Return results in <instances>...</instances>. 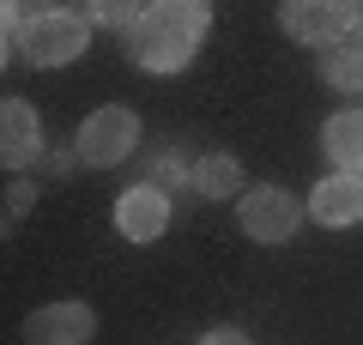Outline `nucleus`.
<instances>
[{"label":"nucleus","mask_w":363,"mask_h":345,"mask_svg":"<svg viewBox=\"0 0 363 345\" xmlns=\"http://www.w3.org/2000/svg\"><path fill=\"white\" fill-rule=\"evenodd\" d=\"M321 152L339 176H363V109H339L321 128Z\"/></svg>","instance_id":"10"},{"label":"nucleus","mask_w":363,"mask_h":345,"mask_svg":"<svg viewBox=\"0 0 363 345\" xmlns=\"http://www.w3.org/2000/svg\"><path fill=\"white\" fill-rule=\"evenodd\" d=\"M309 218L315 224H327V230H351V224H363V176H327V182H315V194H309Z\"/></svg>","instance_id":"9"},{"label":"nucleus","mask_w":363,"mask_h":345,"mask_svg":"<svg viewBox=\"0 0 363 345\" xmlns=\"http://www.w3.org/2000/svg\"><path fill=\"white\" fill-rule=\"evenodd\" d=\"M188 188L206 194V200H230V194L242 188V164H236V152H206V158H194Z\"/></svg>","instance_id":"11"},{"label":"nucleus","mask_w":363,"mask_h":345,"mask_svg":"<svg viewBox=\"0 0 363 345\" xmlns=\"http://www.w3.org/2000/svg\"><path fill=\"white\" fill-rule=\"evenodd\" d=\"M164 224H169V194L157 188V182H133V188L116 200V230L128 236V243H157Z\"/></svg>","instance_id":"8"},{"label":"nucleus","mask_w":363,"mask_h":345,"mask_svg":"<svg viewBox=\"0 0 363 345\" xmlns=\"http://www.w3.org/2000/svg\"><path fill=\"white\" fill-rule=\"evenodd\" d=\"M279 25L297 43H309V49L327 55V49H339L351 37V6L345 0H285L279 6Z\"/></svg>","instance_id":"5"},{"label":"nucleus","mask_w":363,"mask_h":345,"mask_svg":"<svg viewBox=\"0 0 363 345\" xmlns=\"http://www.w3.org/2000/svg\"><path fill=\"white\" fill-rule=\"evenodd\" d=\"M206 31H212V6H200V0H157V6L140 13V25L121 43H128L133 67H145V73H182L200 55Z\"/></svg>","instance_id":"1"},{"label":"nucleus","mask_w":363,"mask_h":345,"mask_svg":"<svg viewBox=\"0 0 363 345\" xmlns=\"http://www.w3.org/2000/svg\"><path fill=\"white\" fill-rule=\"evenodd\" d=\"M321 79H327V85H333V91H363V49H357V43H339V49H327L321 55Z\"/></svg>","instance_id":"12"},{"label":"nucleus","mask_w":363,"mask_h":345,"mask_svg":"<svg viewBox=\"0 0 363 345\" xmlns=\"http://www.w3.org/2000/svg\"><path fill=\"white\" fill-rule=\"evenodd\" d=\"M0 164H6V176L43 164V121H37V109L25 97L0 103Z\"/></svg>","instance_id":"7"},{"label":"nucleus","mask_w":363,"mask_h":345,"mask_svg":"<svg viewBox=\"0 0 363 345\" xmlns=\"http://www.w3.org/2000/svg\"><path fill=\"white\" fill-rule=\"evenodd\" d=\"M30 200H37V182H13V188H6V224H13V218H25Z\"/></svg>","instance_id":"14"},{"label":"nucleus","mask_w":363,"mask_h":345,"mask_svg":"<svg viewBox=\"0 0 363 345\" xmlns=\"http://www.w3.org/2000/svg\"><path fill=\"white\" fill-rule=\"evenodd\" d=\"M351 43L363 49V6H351Z\"/></svg>","instance_id":"17"},{"label":"nucleus","mask_w":363,"mask_h":345,"mask_svg":"<svg viewBox=\"0 0 363 345\" xmlns=\"http://www.w3.org/2000/svg\"><path fill=\"white\" fill-rule=\"evenodd\" d=\"M73 152H79V164H91V170L128 164V158L140 152V115H133L128 103H104V109H91L85 121H79Z\"/></svg>","instance_id":"3"},{"label":"nucleus","mask_w":363,"mask_h":345,"mask_svg":"<svg viewBox=\"0 0 363 345\" xmlns=\"http://www.w3.org/2000/svg\"><path fill=\"white\" fill-rule=\"evenodd\" d=\"M97 333V309L67 297V303H43L25 315V345H85Z\"/></svg>","instance_id":"6"},{"label":"nucleus","mask_w":363,"mask_h":345,"mask_svg":"<svg viewBox=\"0 0 363 345\" xmlns=\"http://www.w3.org/2000/svg\"><path fill=\"white\" fill-rule=\"evenodd\" d=\"M13 37L30 67H67L85 55L91 18L79 6H6V43Z\"/></svg>","instance_id":"2"},{"label":"nucleus","mask_w":363,"mask_h":345,"mask_svg":"<svg viewBox=\"0 0 363 345\" xmlns=\"http://www.w3.org/2000/svg\"><path fill=\"white\" fill-rule=\"evenodd\" d=\"M200 345H255V339H248V333H236V327H212Z\"/></svg>","instance_id":"15"},{"label":"nucleus","mask_w":363,"mask_h":345,"mask_svg":"<svg viewBox=\"0 0 363 345\" xmlns=\"http://www.w3.org/2000/svg\"><path fill=\"white\" fill-rule=\"evenodd\" d=\"M236 218H242V230L255 236V243H291V236L303 230V200L291 188L260 182V188H248L242 200H236Z\"/></svg>","instance_id":"4"},{"label":"nucleus","mask_w":363,"mask_h":345,"mask_svg":"<svg viewBox=\"0 0 363 345\" xmlns=\"http://www.w3.org/2000/svg\"><path fill=\"white\" fill-rule=\"evenodd\" d=\"M73 158H79V152H43V170H49V176H67Z\"/></svg>","instance_id":"16"},{"label":"nucleus","mask_w":363,"mask_h":345,"mask_svg":"<svg viewBox=\"0 0 363 345\" xmlns=\"http://www.w3.org/2000/svg\"><path fill=\"white\" fill-rule=\"evenodd\" d=\"M140 13H145V6H121V0H97V6H85L91 25H109V31H121V37L140 25Z\"/></svg>","instance_id":"13"}]
</instances>
